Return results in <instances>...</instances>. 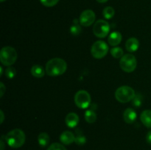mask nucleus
I'll list each match as a JSON object with an SVG mask.
<instances>
[{"label": "nucleus", "instance_id": "nucleus-7", "mask_svg": "<svg viewBox=\"0 0 151 150\" xmlns=\"http://www.w3.org/2000/svg\"><path fill=\"white\" fill-rule=\"evenodd\" d=\"M110 32V25L105 20H98L94 23L93 26V32L97 38H106Z\"/></svg>", "mask_w": 151, "mask_h": 150}, {"label": "nucleus", "instance_id": "nucleus-3", "mask_svg": "<svg viewBox=\"0 0 151 150\" xmlns=\"http://www.w3.org/2000/svg\"><path fill=\"white\" fill-rule=\"evenodd\" d=\"M18 57L16 50L12 46L3 47L0 51V61L3 66H10L15 63Z\"/></svg>", "mask_w": 151, "mask_h": 150}, {"label": "nucleus", "instance_id": "nucleus-4", "mask_svg": "<svg viewBox=\"0 0 151 150\" xmlns=\"http://www.w3.org/2000/svg\"><path fill=\"white\" fill-rule=\"evenodd\" d=\"M136 96L134 90L130 86L123 85L116 89L115 92V98L121 103H127L134 99Z\"/></svg>", "mask_w": 151, "mask_h": 150}, {"label": "nucleus", "instance_id": "nucleus-31", "mask_svg": "<svg viewBox=\"0 0 151 150\" xmlns=\"http://www.w3.org/2000/svg\"><path fill=\"white\" fill-rule=\"evenodd\" d=\"M97 1L99 3H106L108 0H97Z\"/></svg>", "mask_w": 151, "mask_h": 150}, {"label": "nucleus", "instance_id": "nucleus-1", "mask_svg": "<svg viewBox=\"0 0 151 150\" xmlns=\"http://www.w3.org/2000/svg\"><path fill=\"white\" fill-rule=\"evenodd\" d=\"M67 64L64 60L55 57L49 60L46 64V73L50 76H57L65 73Z\"/></svg>", "mask_w": 151, "mask_h": 150}, {"label": "nucleus", "instance_id": "nucleus-13", "mask_svg": "<svg viewBox=\"0 0 151 150\" xmlns=\"http://www.w3.org/2000/svg\"><path fill=\"white\" fill-rule=\"evenodd\" d=\"M139 47V41L136 38H131L127 40L125 43V48L130 52H134Z\"/></svg>", "mask_w": 151, "mask_h": 150}, {"label": "nucleus", "instance_id": "nucleus-14", "mask_svg": "<svg viewBox=\"0 0 151 150\" xmlns=\"http://www.w3.org/2000/svg\"><path fill=\"white\" fill-rule=\"evenodd\" d=\"M122 36L119 32H113L109 35L108 41L109 44L112 46H116L122 41Z\"/></svg>", "mask_w": 151, "mask_h": 150}, {"label": "nucleus", "instance_id": "nucleus-20", "mask_svg": "<svg viewBox=\"0 0 151 150\" xmlns=\"http://www.w3.org/2000/svg\"><path fill=\"white\" fill-rule=\"evenodd\" d=\"M76 133L77 135L75 136V142L76 143V144H78L79 146L84 145L86 144V137L83 135L81 130L76 131Z\"/></svg>", "mask_w": 151, "mask_h": 150}, {"label": "nucleus", "instance_id": "nucleus-15", "mask_svg": "<svg viewBox=\"0 0 151 150\" xmlns=\"http://www.w3.org/2000/svg\"><path fill=\"white\" fill-rule=\"evenodd\" d=\"M140 119L143 124L147 128H151V110H145L142 113Z\"/></svg>", "mask_w": 151, "mask_h": 150}, {"label": "nucleus", "instance_id": "nucleus-21", "mask_svg": "<svg viewBox=\"0 0 151 150\" xmlns=\"http://www.w3.org/2000/svg\"><path fill=\"white\" fill-rule=\"evenodd\" d=\"M115 14L114 9L112 7H105L104 10L103 11V15L104 16L105 19H111L114 17Z\"/></svg>", "mask_w": 151, "mask_h": 150}, {"label": "nucleus", "instance_id": "nucleus-6", "mask_svg": "<svg viewBox=\"0 0 151 150\" xmlns=\"http://www.w3.org/2000/svg\"><path fill=\"white\" fill-rule=\"evenodd\" d=\"M109 51V46L103 41H97L94 43L91 49V53L96 59L103 58Z\"/></svg>", "mask_w": 151, "mask_h": 150}, {"label": "nucleus", "instance_id": "nucleus-19", "mask_svg": "<svg viewBox=\"0 0 151 150\" xmlns=\"http://www.w3.org/2000/svg\"><path fill=\"white\" fill-rule=\"evenodd\" d=\"M85 119L88 123L92 124L94 122H95V121L97 120V114L94 111H93L92 110H87L85 112Z\"/></svg>", "mask_w": 151, "mask_h": 150}, {"label": "nucleus", "instance_id": "nucleus-24", "mask_svg": "<svg viewBox=\"0 0 151 150\" xmlns=\"http://www.w3.org/2000/svg\"><path fill=\"white\" fill-rule=\"evenodd\" d=\"M59 1L60 0H40V1H41V3L43 5L48 7H53V6L56 5Z\"/></svg>", "mask_w": 151, "mask_h": 150}, {"label": "nucleus", "instance_id": "nucleus-16", "mask_svg": "<svg viewBox=\"0 0 151 150\" xmlns=\"http://www.w3.org/2000/svg\"><path fill=\"white\" fill-rule=\"evenodd\" d=\"M46 70L40 65H34L31 68V74L36 78H41L45 75Z\"/></svg>", "mask_w": 151, "mask_h": 150}, {"label": "nucleus", "instance_id": "nucleus-29", "mask_svg": "<svg viewBox=\"0 0 151 150\" xmlns=\"http://www.w3.org/2000/svg\"><path fill=\"white\" fill-rule=\"evenodd\" d=\"M0 113H1V124H2L3 123V121H4V113H3V111L2 110H1V111H0Z\"/></svg>", "mask_w": 151, "mask_h": 150}, {"label": "nucleus", "instance_id": "nucleus-25", "mask_svg": "<svg viewBox=\"0 0 151 150\" xmlns=\"http://www.w3.org/2000/svg\"><path fill=\"white\" fill-rule=\"evenodd\" d=\"M47 150H66L65 146L59 143H54L47 148Z\"/></svg>", "mask_w": 151, "mask_h": 150}, {"label": "nucleus", "instance_id": "nucleus-10", "mask_svg": "<svg viewBox=\"0 0 151 150\" xmlns=\"http://www.w3.org/2000/svg\"><path fill=\"white\" fill-rule=\"evenodd\" d=\"M137 113L132 108H127L123 113L124 121L127 124H133L137 120Z\"/></svg>", "mask_w": 151, "mask_h": 150}, {"label": "nucleus", "instance_id": "nucleus-30", "mask_svg": "<svg viewBox=\"0 0 151 150\" xmlns=\"http://www.w3.org/2000/svg\"><path fill=\"white\" fill-rule=\"evenodd\" d=\"M4 142H3L2 139L1 140V150H4Z\"/></svg>", "mask_w": 151, "mask_h": 150}, {"label": "nucleus", "instance_id": "nucleus-27", "mask_svg": "<svg viewBox=\"0 0 151 150\" xmlns=\"http://www.w3.org/2000/svg\"><path fill=\"white\" fill-rule=\"evenodd\" d=\"M5 90H6L5 86H4V85L2 83V82H1V83H0V96L1 97L3 96L4 92H5Z\"/></svg>", "mask_w": 151, "mask_h": 150}, {"label": "nucleus", "instance_id": "nucleus-8", "mask_svg": "<svg viewBox=\"0 0 151 150\" xmlns=\"http://www.w3.org/2000/svg\"><path fill=\"white\" fill-rule=\"evenodd\" d=\"M75 103L79 108H87L91 103V96L86 91L81 90L75 94Z\"/></svg>", "mask_w": 151, "mask_h": 150}, {"label": "nucleus", "instance_id": "nucleus-23", "mask_svg": "<svg viewBox=\"0 0 151 150\" xmlns=\"http://www.w3.org/2000/svg\"><path fill=\"white\" fill-rule=\"evenodd\" d=\"M5 74L7 78H9V79H13L16 74V71L15 69V68L9 66L5 70Z\"/></svg>", "mask_w": 151, "mask_h": 150}, {"label": "nucleus", "instance_id": "nucleus-9", "mask_svg": "<svg viewBox=\"0 0 151 150\" xmlns=\"http://www.w3.org/2000/svg\"><path fill=\"white\" fill-rule=\"evenodd\" d=\"M95 13L91 10H86L80 16L79 21L83 26H89L95 21Z\"/></svg>", "mask_w": 151, "mask_h": 150}, {"label": "nucleus", "instance_id": "nucleus-32", "mask_svg": "<svg viewBox=\"0 0 151 150\" xmlns=\"http://www.w3.org/2000/svg\"><path fill=\"white\" fill-rule=\"evenodd\" d=\"M0 69H1V75H0V76H1V75H2V71H3V69H2V67H0Z\"/></svg>", "mask_w": 151, "mask_h": 150}, {"label": "nucleus", "instance_id": "nucleus-5", "mask_svg": "<svg viewBox=\"0 0 151 150\" xmlns=\"http://www.w3.org/2000/svg\"><path fill=\"white\" fill-rule=\"evenodd\" d=\"M119 66L122 70L127 73H131L134 71L137 66V61L135 56L132 54H124L120 59Z\"/></svg>", "mask_w": 151, "mask_h": 150}, {"label": "nucleus", "instance_id": "nucleus-17", "mask_svg": "<svg viewBox=\"0 0 151 150\" xmlns=\"http://www.w3.org/2000/svg\"><path fill=\"white\" fill-rule=\"evenodd\" d=\"M38 141L41 147H45L50 143V136L47 132H41L38 137Z\"/></svg>", "mask_w": 151, "mask_h": 150}, {"label": "nucleus", "instance_id": "nucleus-2", "mask_svg": "<svg viewBox=\"0 0 151 150\" xmlns=\"http://www.w3.org/2000/svg\"><path fill=\"white\" fill-rule=\"evenodd\" d=\"M25 134L22 129H14L10 131L5 136V141L9 146L12 148H19L25 142Z\"/></svg>", "mask_w": 151, "mask_h": 150}, {"label": "nucleus", "instance_id": "nucleus-33", "mask_svg": "<svg viewBox=\"0 0 151 150\" xmlns=\"http://www.w3.org/2000/svg\"><path fill=\"white\" fill-rule=\"evenodd\" d=\"M5 1V0H0V1H1V2H3V1Z\"/></svg>", "mask_w": 151, "mask_h": 150}, {"label": "nucleus", "instance_id": "nucleus-28", "mask_svg": "<svg viewBox=\"0 0 151 150\" xmlns=\"http://www.w3.org/2000/svg\"><path fill=\"white\" fill-rule=\"evenodd\" d=\"M146 141L148 144H151V130L149 131L147 134V136H146Z\"/></svg>", "mask_w": 151, "mask_h": 150}, {"label": "nucleus", "instance_id": "nucleus-11", "mask_svg": "<svg viewBox=\"0 0 151 150\" xmlns=\"http://www.w3.org/2000/svg\"><path fill=\"white\" fill-rule=\"evenodd\" d=\"M78 122H79V117L75 113H69L65 119V123L67 126L70 128H75L78 124Z\"/></svg>", "mask_w": 151, "mask_h": 150}, {"label": "nucleus", "instance_id": "nucleus-12", "mask_svg": "<svg viewBox=\"0 0 151 150\" xmlns=\"http://www.w3.org/2000/svg\"><path fill=\"white\" fill-rule=\"evenodd\" d=\"M75 136L70 131H64L60 135V141L65 145H69L75 142Z\"/></svg>", "mask_w": 151, "mask_h": 150}, {"label": "nucleus", "instance_id": "nucleus-22", "mask_svg": "<svg viewBox=\"0 0 151 150\" xmlns=\"http://www.w3.org/2000/svg\"><path fill=\"white\" fill-rule=\"evenodd\" d=\"M111 54L114 58H121L123 56V50L120 47L114 46L111 49Z\"/></svg>", "mask_w": 151, "mask_h": 150}, {"label": "nucleus", "instance_id": "nucleus-26", "mask_svg": "<svg viewBox=\"0 0 151 150\" xmlns=\"http://www.w3.org/2000/svg\"><path fill=\"white\" fill-rule=\"evenodd\" d=\"M142 102V96L139 94V95H136L134 99L132 100V104L135 107H139Z\"/></svg>", "mask_w": 151, "mask_h": 150}, {"label": "nucleus", "instance_id": "nucleus-18", "mask_svg": "<svg viewBox=\"0 0 151 150\" xmlns=\"http://www.w3.org/2000/svg\"><path fill=\"white\" fill-rule=\"evenodd\" d=\"M81 23L78 21V19H75L73 21V24H72V26L70 27V32L73 35H78L81 34L82 29H81Z\"/></svg>", "mask_w": 151, "mask_h": 150}]
</instances>
